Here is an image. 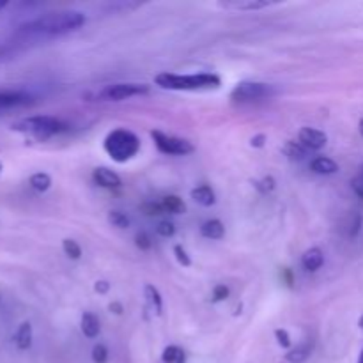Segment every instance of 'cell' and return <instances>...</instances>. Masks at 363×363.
<instances>
[{
  "label": "cell",
  "mask_w": 363,
  "mask_h": 363,
  "mask_svg": "<svg viewBox=\"0 0 363 363\" xmlns=\"http://www.w3.org/2000/svg\"><path fill=\"white\" fill-rule=\"evenodd\" d=\"M85 23V14L80 11L66 9L41 14L20 27L21 34L27 35H60L73 32Z\"/></svg>",
  "instance_id": "6da1fadb"
},
{
  "label": "cell",
  "mask_w": 363,
  "mask_h": 363,
  "mask_svg": "<svg viewBox=\"0 0 363 363\" xmlns=\"http://www.w3.org/2000/svg\"><path fill=\"white\" fill-rule=\"evenodd\" d=\"M155 82L156 85H160L162 89H169V91H206V89H218L222 84L218 74L213 73H160Z\"/></svg>",
  "instance_id": "7a4b0ae2"
},
{
  "label": "cell",
  "mask_w": 363,
  "mask_h": 363,
  "mask_svg": "<svg viewBox=\"0 0 363 363\" xmlns=\"http://www.w3.org/2000/svg\"><path fill=\"white\" fill-rule=\"evenodd\" d=\"M66 128L67 126L62 123V121L52 116L23 117V119L11 124V130L13 131L28 135V137L38 138V140H48V138L66 131Z\"/></svg>",
  "instance_id": "3957f363"
},
{
  "label": "cell",
  "mask_w": 363,
  "mask_h": 363,
  "mask_svg": "<svg viewBox=\"0 0 363 363\" xmlns=\"http://www.w3.org/2000/svg\"><path fill=\"white\" fill-rule=\"evenodd\" d=\"M105 151L108 152L113 162L126 163L140 151V140L133 131L119 128V130H113L106 135Z\"/></svg>",
  "instance_id": "277c9868"
},
{
  "label": "cell",
  "mask_w": 363,
  "mask_h": 363,
  "mask_svg": "<svg viewBox=\"0 0 363 363\" xmlns=\"http://www.w3.org/2000/svg\"><path fill=\"white\" fill-rule=\"evenodd\" d=\"M151 137L155 140L156 147H158L160 152L163 155H174V156H184L190 155V152L195 151L194 144L184 138L172 137V135H165L162 131H151Z\"/></svg>",
  "instance_id": "5b68a950"
},
{
  "label": "cell",
  "mask_w": 363,
  "mask_h": 363,
  "mask_svg": "<svg viewBox=\"0 0 363 363\" xmlns=\"http://www.w3.org/2000/svg\"><path fill=\"white\" fill-rule=\"evenodd\" d=\"M273 94L272 85L261 84V82H241L230 92V99L234 101H255V99L268 98Z\"/></svg>",
  "instance_id": "8992f818"
},
{
  "label": "cell",
  "mask_w": 363,
  "mask_h": 363,
  "mask_svg": "<svg viewBox=\"0 0 363 363\" xmlns=\"http://www.w3.org/2000/svg\"><path fill=\"white\" fill-rule=\"evenodd\" d=\"M149 87L144 84H113L108 85L99 92V98L105 101H123V99H130L133 96L147 94Z\"/></svg>",
  "instance_id": "52a82bcc"
},
{
  "label": "cell",
  "mask_w": 363,
  "mask_h": 363,
  "mask_svg": "<svg viewBox=\"0 0 363 363\" xmlns=\"http://www.w3.org/2000/svg\"><path fill=\"white\" fill-rule=\"evenodd\" d=\"M30 94L25 91H16V89H0V112L6 110L20 108L30 103Z\"/></svg>",
  "instance_id": "ba28073f"
},
{
  "label": "cell",
  "mask_w": 363,
  "mask_h": 363,
  "mask_svg": "<svg viewBox=\"0 0 363 363\" xmlns=\"http://www.w3.org/2000/svg\"><path fill=\"white\" fill-rule=\"evenodd\" d=\"M300 144L303 145L307 151H319L326 145L328 137H326L325 131L315 130V128H301L300 130Z\"/></svg>",
  "instance_id": "9c48e42d"
},
{
  "label": "cell",
  "mask_w": 363,
  "mask_h": 363,
  "mask_svg": "<svg viewBox=\"0 0 363 363\" xmlns=\"http://www.w3.org/2000/svg\"><path fill=\"white\" fill-rule=\"evenodd\" d=\"M92 177H94V181L101 188H119L121 184H123L121 177L117 176L113 170L106 169V167H98V169H94Z\"/></svg>",
  "instance_id": "30bf717a"
},
{
  "label": "cell",
  "mask_w": 363,
  "mask_h": 363,
  "mask_svg": "<svg viewBox=\"0 0 363 363\" xmlns=\"http://www.w3.org/2000/svg\"><path fill=\"white\" fill-rule=\"evenodd\" d=\"M323 264H325V255H323L321 248H311L301 255V266L307 272H318Z\"/></svg>",
  "instance_id": "8fae6325"
},
{
  "label": "cell",
  "mask_w": 363,
  "mask_h": 363,
  "mask_svg": "<svg viewBox=\"0 0 363 363\" xmlns=\"http://www.w3.org/2000/svg\"><path fill=\"white\" fill-rule=\"evenodd\" d=\"M80 328L87 339H96L101 332V326H99V319L96 318L92 312H84L80 319Z\"/></svg>",
  "instance_id": "7c38bea8"
},
{
  "label": "cell",
  "mask_w": 363,
  "mask_h": 363,
  "mask_svg": "<svg viewBox=\"0 0 363 363\" xmlns=\"http://www.w3.org/2000/svg\"><path fill=\"white\" fill-rule=\"evenodd\" d=\"M272 4L273 2H268V0H233V2H222L220 6L238 11H257L264 9V7L272 6Z\"/></svg>",
  "instance_id": "4fadbf2b"
},
{
  "label": "cell",
  "mask_w": 363,
  "mask_h": 363,
  "mask_svg": "<svg viewBox=\"0 0 363 363\" xmlns=\"http://www.w3.org/2000/svg\"><path fill=\"white\" fill-rule=\"evenodd\" d=\"M190 197L194 199V202H197L199 206H204V208H209V206H213L216 202L215 191H213V188L208 186V184H201V186L194 188Z\"/></svg>",
  "instance_id": "5bb4252c"
},
{
  "label": "cell",
  "mask_w": 363,
  "mask_h": 363,
  "mask_svg": "<svg viewBox=\"0 0 363 363\" xmlns=\"http://www.w3.org/2000/svg\"><path fill=\"white\" fill-rule=\"evenodd\" d=\"M311 169L315 174H321V176H332V174L339 172V165L328 156H318V158L312 160Z\"/></svg>",
  "instance_id": "9a60e30c"
},
{
  "label": "cell",
  "mask_w": 363,
  "mask_h": 363,
  "mask_svg": "<svg viewBox=\"0 0 363 363\" xmlns=\"http://www.w3.org/2000/svg\"><path fill=\"white\" fill-rule=\"evenodd\" d=\"M14 344L20 351H27L32 346V326L30 323H21L14 333Z\"/></svg>",
  "instance_id": "2e32d148"
},
{
  "label": "cell",
  "mask_w": 363,
  "mask_h": 363,
  "mask_svg": "<svg viewBox=\"0 0 363 363\" xmlns=\"http://www.w3.org/2000/svg\"><path fill=\"white\" fill-rule=\"evenodd\" d=\"M201 234L208 240H222L225 234V227L220 220H208L201 225Z\"/></svg>",
  "instance_id": "e0dca14e"
},
{
  "label": "cell",
  "mask_w": 363,
  "mask_h": 363,
  "mask_svg": "<svg viewBox=\"0 0 363 363\" xmlns=\"http://www.w3.org/2000/svg\"><path fill=\"white\" fill-rule=\"evenodd\" d=\"M144 294H145V300H147V305L151 307V311L155 312L156 315H162L163 300H162V294H160V291L156 289L155 286H151V284H147V286L144 287Z\"/></svg>",
  "instance_id": "ac0fdd59"
},
{
  "label": "cell",
  "mask_w": 363,
  "mask_h": 363,
  "mask_svg": "<svg viewBox=\"0 0 363 363\" xmlns=\"http://www.w3.org/2000/svg\"><path fill=\"white\" fill-rule=\"evenodd\" d=\"M162 204L163 213H172V215H181V213L186 211V204L183 202V199L177 197V195H169V197H163Z\"/></svg>",
  "instance_id": "d6986e66"
},
{
  "label": "cell",
  "mask_w": 363,
  "mask_h": 363,
  "mask_svg": "<svg viewBox=\"0 0 363 363\" xmlns=\"http://www.w3.org/2000/svg\"><path fill=\"white\" fill-rule=\"evenodd\" d=\"M282 151H284V155L287 156V158L296 160V162H301V160H303L305 156H307V152H308L307 149H305L303 145L300 144V142H293V140L286 142V145L282 147Z\"/></svg>",
  "instance_id": "ffe728a7"
},
{
  "label": "cell",
  "mask_w": 363,
  "mask_h": 363,
  "mask_svg": "<svg viewBox=\"0 0 363 363\" xmlns=\"http://www.w3.org/2000/svg\"><path fill=\"white\" fill-rule=\"evenodd\" d=\"M162 360L163 363H184L186 362V354L179 346H169L163 351Z\"/></svg>",
  "instance_id": "44dd1931"
},
{
  "label": "cell",
  "mask_w": 363,
  "mask_h": 363,
  "mask_svg": "<svg viewBox=\"0 0 363 363\" xmlns=\"http://www.w3.org/2000/svg\"><path fill=\"white\" fill-rule=\"evenodd\" d=\"M28 183H30V186L34 188L35 191H41L43 194V191L50 190V186H52V177L45 172H38L34 174V176H30Z\"/></svg>",
  "instance_id": "7402d4cb"
},
{
  "label": "cell",
  "mask_w": 363,
  "mask_h": 363,
  "mask_svg": "<svg viewBox=\"0 0 363 363\" xmlns=\"http://www.w3.org/2000/svg\"><path fill=\"white\" fill-rule=\"evenodd\" d=\"M308 354H311V347H308L307 344H301V346H298L296 350L289 351V353L286 354V362L303 363L308 358Z\"/></svg>",
  "instance_id": "603a6c76"
},
{
  "label": "cell",
  "mask_w": 363,
  "mask_h": 363,
  "mask_svg": "<svg viewBox=\"0 0 363 363\" xmlns=\"http://www.w3.org/2000/svg\"><path fill=\"white\" fill-rule=\"evenodd\" d=\"M108 222L112 223L113 227H117V229H128L131 223L126 213L117 211V209H113V211L108 213Z\"/></svg>",
  "instance_id": "cb8c5ba5"
},
{
  "label": "cell",
  "mask_w": 363,
  "mask_h": 363,
  "mask_svg": "<svg viewBox=\"0 0 363 363\" xmlns=\"http://www.w3.org/2000/svg\"><path fill=\"white\" fill-rule=\"evenodd\" d=\"M62 250L73 261H78L82 257V247L74 240H64L62 241Z\"/></svg>",
  "instance_id": "d4e9b609"
},
{
  "label": "cell",
  "mask_w": 363,
  "mask_h": 363,
  "mask_svg": "<svg viewBox=\"0 0 363 363\" xmlns=\"http://www.w3.org/2000/svg\"><path fill=\"white\" fill-rule=\"evenodd\" d=\"M156 233L162 238H172L176 234V225L172 222H169V220H163V222H160L156 225Z\"/></svg>",
  "instance_id": "484cf974"
},
{
  "label": "cell",
  "mask_w": 363,
  "mask_h": 363,
  "mask_svg": "<svg viewBox=\"0 0 363 363\" xmlns=\"http://www.w3.org/2000/svg\"><path fill=\"white\" fill-rule=\"evenodd\" d=\"M92 360L94 363H106L108 360V350L103 344H98V346L92 347Z\"/></svg>",
  "instance_id": "4316f807"
},
{
  "label": "cell",
  "mask_w": 363,
  "mask_h": 363,
  "mask_svg": "<svg viewBox=\"0 0 363 363\" xmlns=\"http://www.w3.org/2000/svg\"><path fill=\"white\" fill-rule=\"evenodd\" d=\"M174 254H176L177 262H179L181 266H184V268H188V266H191L190 255H188V252L184 250V248L181 247V245H176V247H174Z\"/></svg>",
  "instance_id": "83f0119b"
},
{
  "label": "cell",
  "mask_w": 363,
  "mask_h": 363,
  "mask_svg": "<svg viewBox=\"0 0 363 363\" xmlns=\"http://www.w3.org/2000/svg\"><path fill=\"white\" fill-rule=\"evenodd\" d=\"M229 287L223 286V284H220V286H216L215 289H213V301H223L229 298Z\"/></svg>",
  "instance_id": "f1b7e54d"
},
{
  "label": "cell",
  "mask_w": 363,
  "mask_h": 363,
  "mask_svg": "<svg viewBox=\"0 0 363 363\" xmlns=\"http://www.w3.org/2000/svg\"><path fill=\"white\" fill-rule=\"evenodd\" d=\"M275 339H277V342H279V346L286 347V350L287 347H291V337L286 330H282V328L275 330Z\"/></svg>",
  "instance_id": "f546056e"
},
{
  "label": "cell",
  "mask_w": 363,
  "mask_h": 363,
  "mask_svg": "<svg viewBox=\"0 0 363 363\" xmlns=\"http://www.w3.org/2000/svg\"><path fill=\"white\" fill-rule=\"evenodd\" d=\"M135 241H137V247L140 248V250H149V248H151V245H152L151 238H149V234H145V233L137 234Z\"/></svg>",
  "instance_id": "4dcf8cb0"
},
{
  "label": "cell",
  "mask_w": 363,
  "mask_h": 363,
  "mask_svg": "<svg viewBox=\"0 0 363 363\" xmlns=\"http://www.w3.org/2000/svg\"><path fill=\"white\" fill-rule=\"evenodd\" d=\"M255 186L261 191H264V194H268V191H272L273 188H275V179H273V177H264L261 183H255Z\"/></svg>",
  "instance_id": "1f68e13d"
},
{
  "label": "cell",
  "mask_w": 363,
  "mask_h": 363,
  "mask_svg": "<svg viewBox=\"0 0 363 363\" xmlns=\"http://www.w3.org/2000/svg\"><path fill=\"white\" fill-rule=\"evenodd\" d=\"M351 186H353L354 194H357L360 199H363V174H360V176H357L353 181H351Z\"/></svg>",
  "instance_id": "d6a6232c"
},
{
  "label": "cell",
  "mask_w": 363,
  "mask_h": 363,
  "mask_svg": "<svg viewBox=\"0 0 363 363\" xmlns=\"http://www.w3.org/2000/svg\"><path fill=\"white\" fill-rule=\"evenodd\" d=\"M94 291L98 294H106L110 291V284L105 282V280H99V282H96Z\"/></svg>",
  "instance_id": "836d02e7"
},
{
  "label": "cell",
  "mask_w": 363,
  "mask_h": 363,
  "mask_svg": "<svg viewBox=\"0 0 363 363\" xmlns=\"http://www.w3.org/2000/svg\"><path fill=\"white\" fill-rule=\"evenodd\" d=\"M144 209L147 211V215H162L163 213L162 204H145Z\"/></svg>",
  "instance_id": "e575fe53"
},
{
  "label": "cell",
  "mask_w": 363,
  "mask_h": 363,
  "mask_svg": "<svg viewBox=\"0 0 363 363\" xmlns=\"http://www.w3.org/2000/svg\"><path fill=\"white\" fill-rule=\"evenodd\" d=\"M264 142H266L264 135H255V137L250 140V144H252V147H262V145H264Z\"/></svg>",
  "instance_id": "d590c367"
},
{
  "label": "cell",
  "mask_w": 363,
  "mask_h": 363,
  "mask_svg": "<svg viewBox=\"0 0 363 363\" xmlns=\"http://www.w3.org/2000/svg\"><path fill=\"white\" fill-rule=\"evenodd\" d=\"M110 312H113V314H117V315H121L123 314V305L119 303V301H113V303H110Z\"/></svg>",
  "instance_id": "8d00e7d4"
},
{
  "label": "cell",
  "mask_w": 363,
  "mask_h": 363,
  "mask_svg": "<svg viewBox=\"0 0 363 363\" xmlns=\"http://www.w3.org/2000/svg\"><path fill=\"white\" fill-rule=\"evenodd\" d=\"M358 130H360V133H362V137H363V119L360 121V124H358Z\"/></svg>",
  "instance_id": "74e56055"
},
{
  "label": "cell",
  "mask_w": 363,
  "mask_h": 363,
  "mask_svg": "<svg viewBox=\"0 0 363 363\" xmlns=\"http://www.w3.org/2000/svg\"><path fill=\"white\" fill-rule=\"evenodd\" d=\"M6 6H7V2H4V0H0V11H2Z\"/></svg>",
  "instance_id": "f35d334b"
},
{
  "label": "cell",
  "mask_w": 363,
  "mask_h": 363,
  "mask_svg": "<svg viewBox=\"0 0 363 363\" xmlns=\"http://www.w3.org/2000/svg\"><path fill=\"white\" fill-rule=\"evenodd\" d=\"M358 326H360V330H363V315L360 318V321H358Z\"/></svg>",
  "instance_id": "ab89813d"
},
{
  "label": "cell",
  "mask_w": 363,
  "mask_h": 363,
  "mask_svg": "<svg viewBox=\"0 0 363 363\" xmlns=\"http://www.w3.org/2000/svg\"><path fill=\"white\" fill-rule=\"evenodd\" d=\"M358 363H363V350H362V353H360V357H358Z\"/></svg>",
  "instance_id": "60d3db41"
},
{
  "label": "cell",
  "mask_w": 363,
  "mask_h": 363,
  "mask_svg": "<svg viewBox=\"0 0 363 363\" xmlns=\"http://www.w3.org/2000/svg\"><path fill=\"white\" fill-rule=\"evenodd\" d=\"M0 170H2V163H0Z\"/></svg>",
  "instance_id": "b9f144b4"
},
{
  "label": "cell",
  "mask_w": 363,
  "mask_h": 363,
  "mask_svg": "<svg viewBox=\"0 0 363 363\" xmlns=\"http://www.w3.org/2000/svg\"><path fill=\"white\" fill-rule=\"evenodd\" d=\"M362 174H363V165H362Z\"/></svg>",
  "instance_id": "7bdbcfd3"
}]
</instances>
